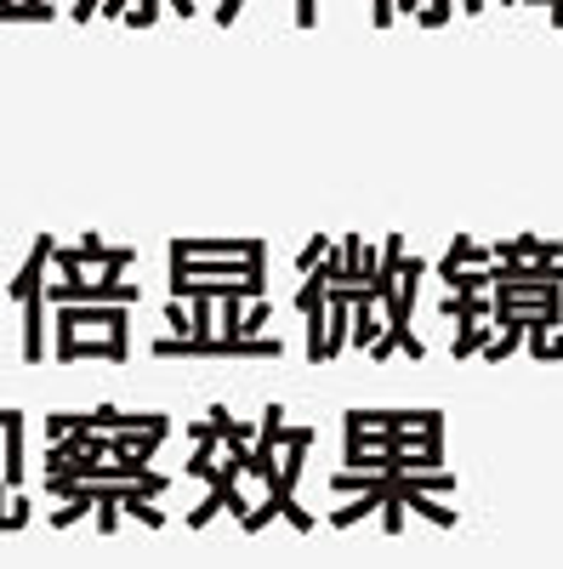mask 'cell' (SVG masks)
I'll list each match as a JSON object with an SVG mask.
<instances>
[{
    "instance_id": "7",
    "label": "cell",
    "mask_w": 563,
    "mask_h": 569,
    "mask_svg": "<svg viewBox=\"0 0 563 569\" xmlns=\"http://www.w3.org/2000/svg\"><path fill=\"white\" fill-rule=\"evenodd\" d=\"M279 439H285V405H268L262 410V433L251 439V456H245V472L251 479H273V456H279Z\"/></svg>"
},
{
    "instance_id": "33",
    "label": "cell",
    "mask_w": 563,
    "mask_h": 569,
    "mask_svg": "<svg viewBox=\"0 0 563 569\" xmlns=\"http://www.w3.org/2000/svg\"><path fill=\"white\" fill-rule=\"evenodd\" d=\"M461 12H466V18H479V12H484V0H461Z\"/></svg>"
},
{
    "instance_id": "6",
    "label": "cell",
    "mask_w": 563,
    "mask_h": 569,
    "mask_svg": "<svg viewBox=\"0 0 563 569\" xmlns=\"http://www.w3.org/2000/svg\"><path fill=\"white\" fill-rule=\"evenodd\" d=\"M342 427H364V433H393V427H444V410L428 405V410H364L353 405L342 416Z\"/></svg>"
},
{
    "instance_id": "5",
    "label": "cell",
    "mask_w": 563,
    "mask_h": 569,
    "mask_svg": "<svg viewBox=\"0 0 563 569\" xmlns=\"http://www.w3.org/2000/svg\"><path fill=\"white\" fill-rule=\"evenodd\" d=\"M46 262H52V240H46V233H40L34 257L23 262V273H18V284H12V291L23 297V308H29V330H23V359H40V353H46V342H40V273H46Z\"/></svg>"
},
{
    "instance_id": "4",
    "label": "cell",
    "mask_w": 563,
    "mask_h": 569,
    "mask_svg": "<svg viewBox=\"0 0 563 569\" xmlns=\"http://www.w3.org/2000/svg\"><path fill=\"white\" fill-rule=\"evenodd\" d=\"M268 273V251L257 257H171V284H194V279H251Z\"/></svg>"
},
{
    "instance_id": "14",
    "label": "cell",
    "mask_w": 563,
    "mask_h": 569,
    "mask_svg": "<svg viewBox=\"0 0 563 569\" xmlns=\"http://www.w3.org/2000/svg\"><path fill=\"white\" fill-rule=\"evenodd\" d=\"M205 421L217 427V439L228 445V456H251V439H257V433H251V421H233V416H228V405H211V410H205Z\"/></svg>"
},
{
    "instance_id": "3",
    "label": "cell",
    "mask_w": 563,
    "mask_h": 569,
    "mask_svg": "<svg viewBox=\"0 0 563 569\" xmlns=\"http://www.w3.org/2000/svg\"><path fill=\"white\" fill-rule=\"evenodd\" d=\"M58 268H63V279H69V284H52L58 302H120V308H131L137 297H143L137 284H120V273H103L98 284H86V279H80V262H74L69 251H58Z\"/></svg>"
},
{
    "instance_id": "12",
    "label": "cell",
    "mask_w": 563,
    "mask_h": 569,
    "mask_svg": "<svg viewBox=\"0 0 563 569\" xmlns=\"http://www.w3.org/2000/svg\"><path fill=\"white\" fill-rule=\"evenodd\" d=\"M114 461H154V450L171 439V427H154V433H103Z\"/></svg>"
},
{
    "instance_id": "26",
    "label": "cell",
    "mask_w": 563,
    "mask_h": 569,
    "mask_svg": "<svg viewBox=\"0 0 563 569\" xmlns=\"http://www.w3.org/2000/svg\"><path fill=\"white\" fill-rule=\"evenodd\" d=\"M393 18H399L393 0H370V23H375V29H393Z\"/></svg>"
},
{
    "instance_id": "1",
    "label": "cell",
    "mask_w": 563,
    "mask_h": 569,
    "mask_svg": "<svg viewBox=\"0 0 563 569\" xmlns=\"http://www.w3.org/2000/svg\"><path fill=\"white\" fill-rule=\"evenodd\" d=\"M279 337H160L154 359H279Z\"/></svg>"
},
{
    "instance_id": "28",
    "label": "cell",
    "mask_w": 563,
    "mask_h": 569,
    "mask_svg": "<svg viewBox=\"0 0 563 569\" xmlns=\"http://www.w3.org/2000/svg\"><path fill=\"white\" fill-rule=\"evenodd\" d=\"M165 325L177 330V337H188V302H171V308H165Z\"/></svg>"
},
{
    "instance_id": "15",
    "label": "cell",
    "mask_w": 563,
    "mask_h": 569,
    "mask_svg": "<svg viewBox=\"0 0 563 569\" xmlns=\"http://www.w3.org/2000/svg\"><path fill=\"white\" fill-rule=\"evenodd\" d=\"M125 337H103V342H80V337H63L58 342V359H114V365H125Z\"/></svg>"
},
{
    "instance_id": "8",
    "label": "cell",
    "mask_w": 563,
    "mask_h": 569,
    "mask_svg": "<svg viewBox=\"0 0 563 569\" xmlns=\"http://www.w3.org/2000/svg\"><path fill=\"white\" fill-rule=\"evenodd\" d=\"M490 262H563V240H541V233L490 240Z\"/></svg>"
},
{
    "instance_id": "11",
    "label": "cell",
    "mask_w": 563,
    "mask_h": 569,
    "mask_svg": "<svg viewBox=\"0 0 563 569\" xmlns=\"http://www.w3.org/2000/svg\"><path fill=\"white\" fill-rule=\"evenodd\" d=\"M375 240H364V233H342V284H364L375 273Z\"/></svg>"
},
{
    "instance_id": "16",
    "label": "cell",
    "mask_w": 563,
    "mask_h": 569,
    "mask_svg": "<svg viewBox=\"0 0 563 569\" xmlns=\"http://www.w3.org/2000/svg\"><path fill=\"white\" fill-rule=\"evenodd\" d=\"M450 268H490V240H473V233H455L450 251H444V262H439V273H450Z\"/></svg>"
},
{
    "instance_id": "21",
    "label": "cell",
    "mask_w": 563,
    "mask_h": 569,
    "mask_svg": "<svg viewBox=\"0 0 563 569\" xmlns=\"http://www.w3.org/2000/svg\"><path fill=\"white\" fill-rule=\"evenodd\" d=\"M519 348H524V330H512V325H506V330H495V337L484 342V353H479V359H484V365H506Z\"/></svg>"
},
{
    "instance_id": "30",
    "label": "cell",
    "mask_w": 563,
    "mask_h": 569,
    "mask_svg": "<svg viewBox=\"0 0 563 569\" xmlns=\"http://www.w3.org/2000/svg\"><path fill=\"white\" fill-rule=\"evenodd\" d=\"M98 7H103V0H74L69 18H74V23H91V18H98Z\"/></svg>"
},
{
    "instance_id": "9",
    "label": "cell",
    "mask_w": 563,
    "mask_h": 569,
    "mask_svg": "<svg viewBox=\"0 0 563 569\" xmlns=\"http://www.w3.org/2000/svg\"><path fill=\"white\" fill-rule=\"evenodd\" d=\"M86 421L98 427V433H154V427H171V416H165V410H114V405L91 410Z\"/></svg>"
},
{
    "instance_id": "24",
    "label": "cell",
    "mask_w": 563,
    "mask_h": 569,
    "mask_svg": "<svg viewBox=\"0 0 563 569\" xmlns=\"http://www.w3.org/2000/svg\"><path fill=\"white\" fill-rule=\"evenodd\" d=\"M331 246H336L331 233H313V240H308V246L296 251V268H302V273H308V268H319V262H324V251H331Z\"/></svg>"
},
{
    "instance_id": "18",
    "label": "cell",
    "mask_w": 563,
    "mask_h": 569,
    "mask_svg": "<svg viewBox=\"0 0 563 569\" xmlns=\"http://www.w3.org/2000/svg\"><path fill=\"white\" fill-rule=\"evenodd\" d=\"M188 337H217V297L205 291L188 297Z\"/></svg>"
},
{
    "instance_id": "27",
    "label": "cell",
    "mask_w": 563,
    "mask_h": 569,
    "mask_svg": "<svg viewBox=\"0 0 563 569\" xmlns=\"http://www.w3.org/2000/svg\"><path fill=\"white\" fill-rule=\"evenodd\" d=\"M240 7H245V0H222V7H217V29H233V23H240Z\"/></svg>"
},
{
    "instance_id": "32",
    "label": "cell",
    "mask_w": 563,
    "mask_h": 569,
    "mask_svg": "<svg viewBox=\"0 0 563 569\" xmlns=\"http://www.w3.org/2000/svg\"><path fill=\"white\" fill-rule=\"evenodd\" d=\"M393 12H410V18H415V12H421V0H393Z\"/></svg>"
},
{
    "instance_id": "13",
    "label": "cell",
    "mask_w": 563,
    "mask_h": 569,
    "mask_svg": "<svg viewBox=\"0 0 563 569\" xmlns=\"http://www.w3.org/2000/svg\"><path fill=\"white\" fill-rule=\"evenodd\" d=\"M74 262H103L109 273H125L131 262H137V251L131 246H103V233H86V246L80 251H69Z\"/></svg>"
},
{
    "instance_id": "29",
    "label": "cell",
    "mask_w": 563,
    "mask_h": 569,
    "mask_svg": "<svg viewBox=\"0 0 563 569\" xmlns=\"http://www.w3.org/2000/svg\"><path fill=\"white\" fill-rule=\"evenodd\" d=\"M319 23V0H296V29H313Z\"/></svg>"
},
{
    "instance_id": "25",
    "label": "cell",
    "mask_w": 563,
    "mask_h": 569,
    "mask_svg": "<svg viewBox=\"0 0 563 569\" xmlns=\"http://www.w3.org/2000/svg\"><path fill=\"white\" fill-rule=\"evenodd\" d=\"M262 325H268V297H257V308L240 313V337H262Z\"/></svg>"
},
{
    "instance_id": "2",
    "label": "cell",
    "mask_w": 563,
    "mask_h": 569,
    "mask_svg": "<svg viewBox=\"0 0 563 569\" xmlns=\"http://www.w3.org/2000/svg\"><path fill=\"white\" fill-rule=\"evenodd\" d=\"M490 302H512V297H563V262H490Z\"/></svg>"
},
{
    "instance_id": "17",
    "label": "cell",
    "mask_w": 563,
    "mask_h": 569,
    "mask_svg": "<svg viewBox=\"0 0 563 569\" xmlns=\"http://www.w3.org/2000/svg\"><path fill=\"white\" fill-rule=\"evenodd\" d=\"M495 337V325H479V319H455V342H450V359H473V353H484V342Z\"/></svg>"
},
{
    "instance_id": "23",
    "label": "cell",
    "mask_w": 563,
    "mask_h": 569,
    "mask_svg": "<svg viewBox=\"0 0 563 569\" xmlns=\"http://www.w3.org/2000/svg\"><path fill=\"white\" fill-rule=\"evenodd\" d=\"M484 313H490L484 297H455V291L444 297V319H484Z\"/></svg>"
},
{
    "instance_id": "10",
    "label": "cell",
    "mask_w": 563,
    "mask_h": 569,
    "mask_svg": "<svg viewBox=\"0 0 563 569\" xmlns=\"http://www.w3.org/2000/svg\"><path fill=\"white\" fill-rule=\"evenodd\" d=\"M268 251V240H171V257H257Z\"/></svg>"
},
{
    "instance_id": "31",
    "label": "cell",
    "mask_w": 563,
    "mask_h": 569,
    "mask_svg": "<svg viewBox=\"0 0 563 569\" xmlns=\"http://www.w3.org/2000/svg\"><path fill=\"white\" fill-rule=\"evenodd\" d=\"M160 7H165V12H177V18H194V12H200L194 0H160Z\"/></svg>"
},
{
    "instance_id": "22",
    "label": "cell",
    "mask_w": 563,
    "mask_h": 569,
    "mask_svg": "<svg viewBox=\"0 0 563 569\" xmlns=\"http://www.w3.org/2000/svg\"><path fill=\"white\" fill-rule=\"evenodd\" d=\"M370 512H375V490H359L348 507H336V512H331V525H336V530H353L359 518H370Z\"/></svg>"
},
{
    "instance_id": "20",
    "label": "cell",
    "mask_w": 563,
    "mask_h": 569,
    "mask_svg": "<svg viewBox=\"0 0 563 569\" xmlns=\"http://www.w3.org/2000/svg\"><path fill=\"white\" fill-rule=\"evenodd\" d=\"M439 279L450 284L455 297H484V291H490V273H484V268H450V273H439Z\"/></svg>"
},
{
    "instance_id": "19",
    "label": "cell",
    "mask_w": 563,
    "mask_h": 569,
    "mask_svg": "<svg viewBox=\"0 0 563 569\" xmlns=\"http://www.w3.org/2000/svg\"><path fill=\"white\" fill-rule=\"evenodd\" d=\"M524 348H530V359H541V365H557V359H563V330H552V325H541V330H524Z\"/></svg>"
}]
</instances>
